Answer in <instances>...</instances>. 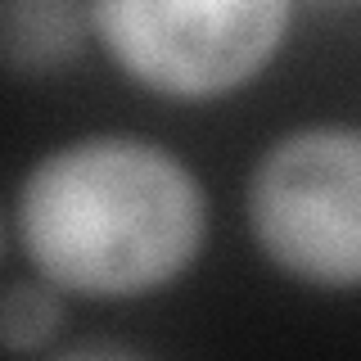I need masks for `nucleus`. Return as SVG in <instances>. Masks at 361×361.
<instances>
[{
    "mask_svg": "<svg viewBox=\"0 0 361 361\" xmlns=\"http://www.w3.org/2000/svg\"><path fill=\"white\" fill-rule=\"evenodd\" d=\"M54 289V285H50ZM45 285H9L5 307H0V338L9 353H32L45 348L59 330V302Z\"/></svg>",
    "mask_w": 361,
    "mask_h": 361,
    "instance_id": "obj_5",
    "label": "nucleus"
},
{
    "mask_svg": "<svg viewBox=\"0 0 361 361\" xmlns=\"http://www.w3.org/2000/svg\"><path fill=\"white\" fill-rule=\"evenodd\" d=\"M203 226L195 172L135 135H90L45 154L14 203L27 262L77 298L163 289L199 257Z\"/></svg>",
    "mask_w": 361,
    "mask_h": 361,
    "instance_id": "obj_1",
    "label": "nucleus"
},
{
    "mask_svg": "<svg viewBox=\"0 0 361 361\" xmlns=\"http://www.w3.org/2000/svg\"><path fill=\"white\" fill-rule=\"evenodd\" d=\"M248 231L267 262L316 289L361 285V131L307 127L248 176Z\"/></svg>",
    "mask_w": 361,
    "mask_h": 361,
    "instance_id": "obj_3",
    "label": "nucleus"
},
{
    "mask_svg": "<svg viewBox=\"0 0 361 361\" xmlns=\"http://www.w3.org/2000/svg\"><path fill=\"white\" fill-rule=\"evenodd\" d=\"M90 0H0L9 73H50L82 50Z\"/></svg>",
    "mask_w": 361,
    "mask_h": 361,
    "instance_id": "obj_4",
    "label": "nucleus"
},
{
    "mask_svg": "<svg viewBox=\"0 0 361 361\" xmlns=\"http://www.w3.org/2000/svg\"><path fill=\"white\" fill-rule=\"evenodd\" d=\"M293 0H90V27L145 90L212 99L253 82L289 32Z\"/></svg>",
    "mask_w": 361,
    "mask_h": 361,
    "instance_id": "obj_2",
    "label": "nucleus"
}]
</instances>
